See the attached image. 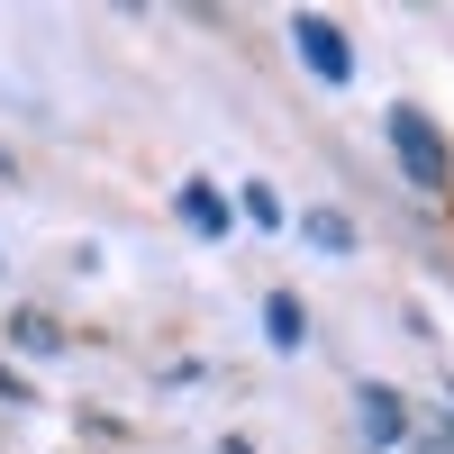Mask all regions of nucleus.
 <instances>
[{
	"label": "nucleus",
	"instance_id": "f257e3e1",
	"mask_svg": "<svg viewBox=\"0 0 454 454\" xmlns=\"http://www.w3.org/2000/svg\"><path fill=\"white\" fill-rule=\"evenodd\" d=\"M382 128H391V145H400V173L419 182V192H445V182H454V145L436 137V119H427V109H409V100H400Z\"/></svg>",
	"mask_w": 454,
	"mask_h": 454
},
{
	"label": "nucleus",
	"instance_id": "f03ea898",
	"mask_svg": "<svg viewBox=\"0 0 454 454\" xmlns=\"http://www.w3.org/2000/svg\"><path fill=\"white\" fill-rule=\"evenodd\" d=\"M291 55L309 64L327 91H346V82H355V46H346V27L318 19V10H300V19H291Z\"/></svg>",
	"mask_w": 454,
	"mask_h": 454
},
{
	"label": "nucleus",
	"instance_id": "7ed1b4c3",
	"mask_svg": "<svg viewBox=\"0 0 454 454\" xmlns=\"http://www.w3.org/2000/svg\"><path fill=\"white\" fill-rule=\"evenodd\" d=\"M355 409H364V436H372V445H409V409H400V391L364 382V391H355Z\"/></svg>",
	"mask_w": 454,
	"mask_h": 454
},
{
	"label": "nucleus",
	"instance_id": "20e7f679",
	"mask_svg": "<svg viewBox=\"0 0 454 454\" xmlns=\"http://www.w3.org/2000/svg\"><path fill=\"white\" fill-rule=\"evenodd\" d=\"M182 218H192L200 237H227V227H237V209H227V200L209 192V182H182Z\"/></svg>",
	"mask_w": 454,
	"mask_h": 454
},
{
	"label": "nucleus",
	"instance_id": "39448f33",
	"mask_svg": "<svg viewBox=\"0 0 454 454\" xmlns=\"http://www.w3.org/2000/svg\"><path fill=\"white\" fill-rule=\"evenodd\" d=\"M263 336H273L282 355L300 346V336H309V318H300V291H273V300H263Z\"/></svg>",
	"mask_w": 454,
	"mask_h": 454
},
{
	"label": "nucleus",
	"instance_id": "423d86ee",
	"mask_svg": "<svg viewBox=\"0 0 454 454\" xmlns=\"http://www.w3.org/2000/svg\"><path fill=\"white\" fill-rule=\"evenodd\" d=\"M300 237H309L318 254H355V227L336 218V209H300Z\"/></svg>",
	"mask_w": 454,
	"mask_h": 454
},
{
	"label": "nucleus",
	"instance_id": "0eeeda50",
	"mask_svg": "<svg viewBox=\"0 0 454 454\" xmlns=\"http://www.w3.org/2000/svg\"><path fill=\"white\" fill-rule=\"evenodd\" d=\"M237 209H246L254 227H282V200H273V182H246V192H237Z\"/></svg>",
	"mask_w": 454,
	"mask_h": 454
},
{
	"label": "nucleus",
	"instance_id": "6e6552de",
	"mask_svg": "<svg viewBox=\"0 0 454 454\" xmlns=\"http://www.w3.org/2000/svg\"><path fill=\"white\" fill-rule=\"evenodd\" d=\"M19 346H36V355H55L64 336H55V318H19Z\"/></svg>",
	"mask_w": 454,
	"mask_h": 454
},
{
	"label": "nucleus",
	"instance_id": "1a4fd4ad",
	"mask_svg": "<svg viewBox=\"0 0 454 454\" xmlns=\"http://www.w3.org/2000/svg\"><path fill=\"white\" fill-rule=\"evenodd\" d=\"M409 454H454V427H427V436H409Z\"/></svg>",
	"mask_w": 454,
	"mask_h": 454
}]
</instances>
